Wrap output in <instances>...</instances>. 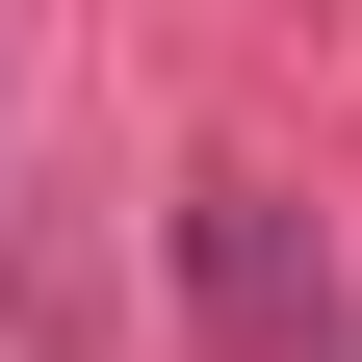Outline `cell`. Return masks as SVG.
<instances>
[{"mask_svg": "<svg viewBox=\"0 0 362 362\" xmlns=\"http://www.w3.org/2000/svg\"><path fill=\"white\" fill-rule=\"evenodd\" d=\"M181 310H207V362H362V310H337L285 181H181Z\"/></svg>", "mask_w": 362, "mask_h": 362, "instance_id": "1", "label": "cell"}]
</instances>
